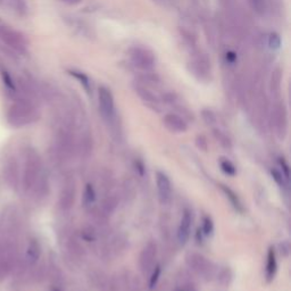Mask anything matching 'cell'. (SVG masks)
Listing matches in <instances>:
<instances>
[{"label":"cell","mask_w":291,"mask_h":291,"mask_svg":"<svg viewBox=\"0 0 291 291\" xmlns=\"http://www.w3.org/2000/svg\"><path fill=\"white\" fill-rule=\"evenodd\" d=\"M187 264L192 272L205 280H212L215 276L214 264L201 254L192 252L188 255Z\"/></svg>","instance_id":"cell-1"},{"label":"cell","mask_w":291,"mask_h":291,"mask_svg":"<svg viewBox=\"0 0 291 291\" xmlns=\"http://www.w3.org/2000/svg\"><path fill=\"white\" fill-rule=\"evenodd\" d=\"M0 40H2L5 45L11 47L12 49L20 51V53H24L26 50V38L23 35L21 32L13 30L9 26L2 25V23H0Z\"/></svg>","instance_id":"cell-2"},{"label":"cell","mask_w":291,"mask_h":291,"mask_svg":"<svg viewBox=\"0 0 291 291\" xmlns=\"http://www.w3.org/2000/svg\"><path fill=\"white\" fill-rule=\"evenodd\" d=\"M272 123H273L276 137L280 140H284L288 133V114L282 102L275 105L272 114Z\"/></svg>","instance_id":"cell-3"},{"label":"cell","mask_w":291,"mask_h":291,"mask_svg":"<svg viewBox=\"0 0 291 291\" xmlns=\"http://www.w3.org/2000/svg\"><path fill=\"white\" fill-rule=\"evenodd\" d=\"M98 99H99V110L104 119L107 122H113L115 119V102L114 97L108 88L100 87L98 90Z\"/></svg>","instance_id":"cell-4"},{"label":"cell","mask_w":291,"mask_h":291,"mask_svg":"<svg viewBox=\"0 0 291 291\" xmlns=\"http://www.w3.org/2000/svg\"><path fill=\"white\" fill-rule=\"evenodd\" d=\"M130 58L135 66L144 69V71H150L155 66V57L153 53L149 50L139 48V47H134L131 48L130 51Z\"/></svg>","instance_id":"cell-5"},{"label":"cell","mask_w":291,"mask_h":291,"mask_svg":"<svg viewBox=\"0 0 291 291\" xmlns=\"http://www.w3.org/2000/svg\"><path fill=\"white\" fill-rule=\"evenodd\" d=\"M157 257V245L154 241H149L143 247V249L139 257V265L143 274L152 273L155 267Z\"/></svg>","instance_id":"cell-6"},{"label":"cell","mask_w":291,"mask_h":291,"mask_svg":"<svg viewBox=\"0 0 291 291\" xmlns=\"http://www.w3.org/2000/svg\"><path fill=\"white\" fill-rule=\"evenodd\" d=\"M156 186L158 199L162 205H167L172 200V183L165 173L156 172Z\"/></svg>","instance_id":"cell-7"},{"label":"cell","mask_w":291,"mask_h":291,"mask_svg":"<svg viewBox=\"0 0 291 291\" xmlns=\"http://www.w3.org/2000/svg\"><path fill=\"white\" fill-rule=\"evenodd\" d=\"M191 212L189 209H185V212L182 214V217L180 221V225L177 228V240H179L180 245H186L190 238L191 232Z\"/></svg>","instance_id":"cell-8"},{"label":"cell","mask_w":291,"mask_h":291,"mask_svg":"<svg viewBox=\"0 0 291 291\" xmlns=\"http://www.w3.org/2000/svg\"><path fill=\"white\" fill-rule=\"evenodd\" d=\"M163 123L165 128L173 133H185L188 130L187 122L176 114H167L164 116Z\"/></svg>","instance_id":"cell-9"},{"label":"cell","mask_w":291,"mask_h":291,"mask_svg":"<svg viewBox=\"0 0 291 291\" xmlns=\"http://www.w3.org/2000/svg\"><path fill=\"white\" fill-rule=\"evenodd\" d=\"M276 269H278V263H276V255L273 247H271L267 252V261H266V270H265V276L267 282H271L274 279Z\"/></svg>","instance_id":"cell-10"},{"label":"cell","mask_w":291,"mask_h":291,"mask_svg":"<svg viewBox=\"0 0 291 291\" xmlns=\"http://www.w3.org/2000/svg\"><path fill=\"white\" fill-rule=\"evenodd\" d=\"M75 201V186L74 183H67L63 190L62 198H60V205L64 209H69L74 205Z\"/></svg>","instance_id":"cell-11"},{"label":"cell","mask_w":291,"mask_h":291,"mask_svg":"<svg viewBox=\"0 0 291 291\" xmlns=\"http://www.w3.org/2000/svg\"><path fill=\"white\" fill-rule=\"evenodd\" d=\"M134 90H135V92L138 93V96L141 98L144 104H147L148 106L153 107V108H156V107L158 106L157 97L155 96L152 91H149L147 88H144L142 86H139L138 84V86L134 87Z\"/></svg>","instance_id":"cell-12"},{"label":"cell","mask_w":291,"mask_h":291,"mask_svg":"<svg viewBox=\"0 0 291 291\" xmlns=\"http://www.w3.org/2000/svg\"><path fill=\"white\" fill-rule=\"evenodd\" d=\"M7 4L9 8L20 17H25L29 13V7L25 0H7Z\"/></svg>","instance_id":"cell-13"},{"label":"cell","mask_w":291,"mask_h":291,"mask_svg":"<svg viewBox=\"0 0 291 291\" xmlns=\"http://www.w3.org/2000/svg\"><path fill=\"white\" fill-rule=\"evenodd\" d=\"M176 291H196V287L188 273H181L176 283Z\"/></svg>","instance_id":"cell-14"},{"label":"cell","mask_w":291,"mask_h":291,"mask_svg":"<svg viewBox=\"0 0 291 291\" xmlns=\"http://www.w3.org/2000/svg\"><path fill=\"white\" fill-rule=\"evenodd\" d=\"M95 201H96L95 188H93V186L90 185V183H88L83 192V204L86 207H90Z\"/></svg>","instance_id":"cell-15"},{"label":"cell","mask_w":291,"mask_h":291,"mask_svg":"<svg viewBox=\"0 0 291 291\" xmlns=\"http://www.w3.org/2000/svg\"><path fill=\"white\" fill-rule=\"evenodd\" d=\"M79 148H80V153L84 156H89L90 153L92 152V139L89 134H84L82 135L81 140H80V144H79Z\"/></svg>","instance_id":"cell-16"},{"label":"cell","mask_w":291,"mask_h":291,"mask_svg":"<svg viewBox=\"0 0 291 291\" xmlns=\"http://www.w3.org/2000/svg\"><path fill=\"white\" fill-rule=\"evenodd\" d=\"M232 278H233V274L230 267H224V269L221 270L217 274L219 283L221 285H223V287H228V285L231 283Z\"/></svg>","instance_id":"cell-17"},{"label":"cell","mask_w":291,"mask_h":291,"mask_svg":"<svg viewBox=\"0 0 291 291\" xmlns=\"http://www.w3.org/2000/svg\"><path fill=\"white\" fill-rule=\"evenodd\" d=\"M220 167L225 174L229 176H234L237 174V168L233 165L231 161H229L227 158H221L220 159Z\"/></svg>","instance_id":"cell-18"},{"label":"cell","mask_w":291,"mask_h":291,"mask_svg":"<svg viewBox=\"0 0 291 291\" xmlns=\"http://www.w3.org/2000/svg\"><path fill=\"white\" fill-rule=\"evenodd\" d=\"M40 256V247L35 241L31 242L29 246V249H27V261H29L31 264H34V263L38 261V258Z\"/></svg>","instance_id":"cell-19"},{"label":"cell","mask_w":291,"mask_h":291,"mask_svg":"<svg viewBox=\"0 0 291 291\" xmlns=\"http://www.w3.org/2000/svg\"><path fill=\"white\" fill-rule=\"evenodd\" d=\"M221 189H222V191L224 192V194L227 195V198H229L230 203L232 204V206H233L234 208H236V209H241L240 200H239L237 195L234 194V192L231 189H230V188L225 187V186H221Z\"/></svg>","instance_id":"cell-20"},{"label":"cell","mask_w":291,"mask_h":291,"mask_svg":"<svg viewBox=\"0 0 291 291\" xmlns=\"http://www.w3.org/2000/svg\"><path fill=\"white\" fill-rule=\"evenodd\" d=\"M213 133H214L215 139L217 140V142H220V144L222 146V147L227 148V149H230L232 147V143H231V141H230V139L228 138V135L223 133L222 131H220L219 129H215L213 131Z\"/></svg>","instance_id":"cell-21"},{"label":"cell","mask_w":291,"mask_h":291,"mask_svg":"<svg viewBox=\"0 0 291 291\" xmlns=\"http://www.w3.org/2000/svg\"><path fill=\"white\" fill-rule=\"evenodd\" d=\"M0 75H2L3 82H4L5 86L7 87V89H9V90H12V91L15 90V83H14V80L12 78V75L9 74L5 68L0 69Z\"/></svg>","instance_id":"cell-22"},{"label":"cell","mask_w":291,"mask_h":291,"mask_svg":"<svg viewBox=\"0 0 291 291\" xmlns=\"http://www.w3.org/2000/svg\"><path fill=\"white\" fill-rule=\"evenodd\" d=\"M214 231V224L213 221L208 216H204L203 219V232L206 236H210Z\"/></svg>","instance_id":"cell-23"},{"label":"cell","mask_w":291,"mask_h":291,"mask_svg":"<svg viewBox=\"0 0 291 291\" xmlns=\"http://www.w3.org/2000/svg\"><path fill=\"white\" fill-rule=\"evenodd\" d=\"M203 115V119L206 122V124L208 125H213L214 123H216V116H215L214 113L209 110H205L201 113Z\"/></svg>","instance_id":"cell-24"},{"label":"cell","mask_w":291,"mask_h":291,"mask_svg":"<svg viewBox=\"0 0 291 291\" xmlns=\"http://www.w3.org/2000/svg\"><path fill=\"white\" fill-rule=\"evenodd\" d=\"M69 74L72 75V77H74L75 79H78L80 82H81L84 87H86L87 89L89 88V78L87 77V75H84L83 73L81 72H78V71H69L68 72Z\"/></svg>","instance_id":"cell-25"},{"label":"cell","mask_w":291,"mask_h":291,"mask_svg":"<svg viewBox=\"0 0 291 291\" xmlns=\"http://www.w3.org/2000/svg\"><path fill=\"white\" fill-rule=\"evenodd\" d=\"M159 275H161V266H155L154 270L152 271V278H150V282H149V287L154 288L156 285Z\"/></svg>","instance_id":"cell-26"},{"label":"cell","mask_w":291,"mask_h":291,"mask_svg":"<svg viewBox=\"0 0 291 291\" xmlns=\"http://www.w3.org/2000/svg\"><path fill=\"white\" fill-rule=\"evenodd\" d=\"M269 45L272 49H279L281 45L280 37L276 33H271L269 38Z\"/></svg>","instance_id":"cell-27"},{"label":"cell","mask_w":291,"mask_h":291,"mask_svg":"<svg viewBox=\"0 0 291 291\" xmlns=\"http://www.w3.org/2000/svg\"><path fill=\"white\" fill-rule=\"evenodd\" d=\"M196 144H197V147H198L200 150H203V152H206V150H207L208 143L204 135H198V137L196 138Z\"/></svg>","instance_id":"cell-28"},{"label":"cell","mask_w":291,"mask_h":291,"mask_svg":"<svg viewBox=\"0 0 291 291\" xmlns=\"http://www.w3.org/2000/svg\"><path fill=\"white\" fill-rule=\"evenodd\" d=\"M280 72L276 71L273 74V78H272V90H274V92H276L279 90L280 88Z\"/></svg>","instance_id":"cell-29"},{"label":"cell","mask_w":291,"mask_h":291,"mask_svg":"<svg viewBox=\"0 0 291 291\" xmlns=\"http://www.w3.org/2000/svg\"><path fill=\"white\" fill-rule=\"evenodd\" d=\"M250 3L252 5V7H254L258 13L264 12V8H265L264 0H250Z\"/></svg>","instance_id":"cell-30"},{"label":"cell","mask_w":291,"mask_h":291,"mask_svg":"<svg viewBox=\"0 0 291 291\" xmlns=\"http://www.w3.org/2000/svg\"><path fill=\"white\" fill-rule=\"evenodd\" d=\"M272 175H273L274 177V180L279 183L280 186H284V181H283V174H281L280 172H278L276 170H273L272 171Z\"/></svg>","instance_id":"cell-31"},{"label":"cell","mask_w":291,"mask_h":291,"mask_svg":"<svg viewBox=\"0 0 291 291\" xmlns=\"http://www.w3.org/2000/svg\"><path fill=\"white\" fill-rule=\"evenodd\" d=\"M280 165L281 167L283 168V171H284V176H285V179H289V166H288V164L285 163L283 159H280Z\"/></svg>","instance_id":"cell-32"},{"label":"cell","mask_w":291,"mask_h":291,"mask_svg":"<svg viewBox=\"0 0 291 291\" xmlns=\"http://www.w3.org/2000/svg\"><path fill=\"white\" fill-rule=\"evenodd\" d=\"M237 57H236V55H234L233 53H229L228 55H227V59L229 60V62H234V59H236Z\"/></svg>","instance_id":"cell-33"},{"label":"cell","mask_w":291,"mask_h":291,"mask_svg":"<svg viewBox=\"0 0 291 291\" xmlns=\"http://www.w3.org/2000/svg\"><path fill=\"white\" fill-rule=\"evenodd\" d=\"M62 2L67 3V4H71V5H74V4L80 3V2H81V0H62Z\"/></svg>","instance_id":"cell-34"},{"label":"cell","mask_w":291,"mask_h":291,"mask_svg":"<svg viewBox=\"0 0 291 291\" xmlns=\"http://www.w3.org/2000/svg\"><path fill=\"white\" fill-rule=\"evenodd\" d=\"M4 3H5V0H0V6H2Z\"/></svg>","instance_id":"cell-35"},{"label":"cell","mask_w":291,"mask_h":291,"mask_svg":"<svg viewBox=\"0 0 291 291\" xmlns=\"http://www.w3.org/2000/svg\"><path fill=\"white\" fill-rule=\"evenodd\" d=\"M54 291H59V290H54Z\"/></svg>","instance_id":"cell-36"}]
</instances>
